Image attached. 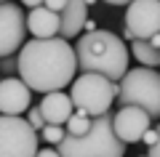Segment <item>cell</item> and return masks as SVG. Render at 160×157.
I'll return each mask as SVG.
<instances>
[{"mask_svg":"<svg viewBox=\"0 0 160 157\" xmlns=\"http://www.w3.org/2000/svg\"><path fill=\"white\" fill-rule=\"evenodd\" d=\"M19 77L38 93H51L72 85L78 75L75 45L64 37H35L19 48Z\"/></svg>","mask_w":160,"mask_h":157,"instance_id":"cell-1","label":"cell"},{"mask_svg":"<svg viewBox=\"0 0 160 157\" xmlns=\"http://www.w3.org/2000/svg\"><path fill=\"white\" fill-rule=\"evenodd\" d=\"M75 56L80 72H99L112 83H118L128 72V48L123 37H118L109 29L83 32L75 43Z\"/></svg>","mask_w":160,"mask_h":157,"instance_id":"cell-2","label":"cell"},{"mask_svg":"<svg viewBox=\"0 0 160 157\" xmlns=\"http://www.w3.org/2000/svg\"><path fill=\"white\" fill-rule=\"evenodd\" d=\"M112 109L93 117L91 130L83 136H64L56 144L62 157H126V141H120L112 128Z\"/></svg>","mask_w":160,"mask_h":157,"instance_id":"cell-3","label":"cell"},{"mask_svg":"<svg viewBox=\"0 0 160 157\" xmlns=\"http://www.w3.org/2000/svg\"><path fill=\"white\" fill-rule=\"evenodd\" d=\"M120 107H142L152 120H160V72L155 67H133L118 80Z\"/></svg>","mask_w":160,"mask_h":157,"instance_id":"cell-4","label":"cell"},{"mask_svg":"<svg viewBox=\"0 0 160 157\" xmlns=\"http://www.w3.org/2000/svg\"><path fill=\"white\" fill-rule=\"evenodd\" d=\"M69 99L75 109H83L91 117H99L112 109V101L118 99V83H112L99 72H80V77H75L69 85Z\"/></svg>","mask_w":160,"mask_h":157,"instance_id":"cell-5","label":"cell"},{"mask_svg":"<svg viewBox=\"0 0 160 157\" xmlns=\"http://www.w3.org/2000/svg\"><path fill=\"white\" fill-rule=\"evenodd\" d=\"M38 130L22 115H0V157H35Z\"/></svg>","mask_w":160,"mask_h":157,"instance_id":"cell-6","label":"cell"},{"mask_svg":"<svg viewBox=\"0 0 160 157\" xmlns=\"http://www.w3.org/2000/svg\"><path fill=\"white\" fill-rule=\"evenodd\" d=\"M27 43V16L13 0L0 3V59L13 56Z\"/></svg>","mask_w":160,"mask_h":157,"instance_id":"cell-7","label":"cell"},{"mask_svg":"<svg viewBox=\"0 0 160 157\" xmlns=\"http://www.w3.org/2000/svg\"><path fill=\"white\" fill-rule=\"evenodd\" d=\"M126 27L139 40L160 32V0H131L126 6Z\"/></svg>","mask_w":160,"mask_h":157,"instance_id":"cell-8","label":"cell"},{"mask_svg":"<svg viewBox=\"0 0 160 157\" xmlns=\"http://www.w3.org/2000/svg\"><path fill=\"white\" fill-rule=\"evenodd\" d=\"M112 128H115V133H118L120 141L136 144V141H142L144 130L152 128V117L142 107H120L112 115Z\"/></svg>","mask_w":160,"mask_h":157,"instance_id":"cell-9","label":"cell"},{"mask_svg":"<svg viewBox=\"0 0 160 157\" xmlns=\"http://www.w3.org/2000/svg\"><path fill=\"white\" fill-rule=\"evenodd\" d=\"M32 107V88L22 77L0 80V115H24Z\"/></svg>","mask_w":160,"mask_h":157,"instance_id":"cell-10","label":"cell"},{"mask_svg":"<svg viewBox=\"0 0 160 157\" xmlns=\"http://www.w3.org/2000/svg\"><path fill=\"white\" fill-rule=\"evenodd\" d=\"M40 112L46 117V123L51 125H64L69 120V115L75 112V104L67 93L62 91H51V93H43V101H40Z\"/></svg>","mask_w":160,"mask_h":157,"instance_id":"cell-11","label":"cell"},{"mask_svg":"<svg viewBox=\"0 0 160 157\" xmlns=\"http://www.w3.org/2000/svg\"><path fill=\"white\" fill-rule=\"evenodd\" d=\"M88 19V6L86 0H67L62 8V24H59V37L72 40L83 32V24Z\"/></svg>","mask_w":160,"mask_h":157,"instance_id":"cell-12","label":"cell"},{"mask_svg":"<svg viewBox=\"0 0 160 157\" xmlns=\"http://www.w3.org/2000/svg\"><path fill=\"white\" fill-rule=\"evenodd\" d=\"M59 24H62V13L51 11L46 6H38V8H29V16H27V32H32L35 37H56L59 35Z\"/></svg>","mask_w":160,"mask_h":157,"instance_id":"cell-13","label":"cell"},{"mask_svg":"<svg viewBox=\"0 0 160 157\" xmlns=\"http://www.w3.org/2000/svg\"><path fill=\"white\" fill-rule=\"evenodd\" d=\"M131 53L136 56L139 64H144V67H160V48H155V45H149V40H133L131 43Z\"/></svg>","mask_w":160,"mask_h":157,"instance_id":"cell-14","label":"cell"},{"mask_svg":"<svg viewBox=\"0 0 160 157\" xmlns=\"http://www.w3.org/2000/svg\"><path fill=\"white\" fill-rule=\"evenodd\" d=\"M91 123H93V117H91L88 112L75 109V112L69 115V120L64 123V130H67L69 136H83V133H88V130H91Z\"/></svg>","mask_w":160,"mask_h":157,"instance_id":"cell-15","label":"cell"},{"mask_svg":"<svg viewBox=\"0 0 160 157\" xmlns=\"http://www.w3.org/2000/svg\"><path fill=\"white\" fill-rule=\"evenodd\" d=\"M64 136H67V130H64V125H51V123H48L46 128L40 130V139L46 141V144H53V146H56L59 141L64 139Z\"/></svg>","mask_w":160,"mask_h":157,"instance_id":"cell-16","label":"cell"},{"mask_svg":"<svg viewBox=\"0 0 160 157\" xmlns=\"http://www.w3.org/2000/svg\"><path fill=\"white\" fill-rule=\"evenodd\" d=\"M27 120H29V125H32L35 130H43L46 128V117H43V112H40V107H29L27 109Z\"/></svg>","mask_w":160,"mask_h":157,"instance_id":"cell-17","label":"cell"},{"mask_svg":"<svg viewBox=\"0 0 160 157\" xmlns=\"http://www.w3.org/2000/svg\"><path fill=\"white\" fill-rule=\"evenodd\" d=\"M16 72H19V59H13V56H3V61H0V75L13 77Z\"/></svg>","mask_w":160,"mask_h":157,"instance_id":"cell-18","label":"cell"},{"mask_svg":"<svg viewBox=\"0 0 160 157\" xmlns=\"http://www.w3.org/2000/svg\"><path fill=\"white\" fill-rule=\"evenodd\" d=\"M142 141L147 144V149H149V146L158 141V128H147V130H144V136H142Z\"/></svg>","mask_w":160,"mask_h":157,"instance_id":"cell-19","label":"cell"},{"mask_svg":"<svg viewBox=\"0 0 160 157\" xmlns=\"http://www.w3.org/2000/svg\"><path fill=\"white\" fill-rule=\"evenodd\" d=\"M64 3H67V0H43V6H46V8H51V11H56V13H62Z\"/></svg>","mask_w":160,"mask_h":157,"instance_id":"cell-20","label":"cell"},{"mask_svg":"<svg viewBox=\"0 0 160 157\" xmlns=\"http://www.w3.org/2000/svg\"><path fill=\"white\" fill-rule=\"evenodd\" d=\"M147 157H160V125H158V141L147 149Z\"/></svg>","mask_w":160,"mask_h":157,"instance_id":"cell-21","label":"cell"},{"mask_svg":"<svg viewBox=\"0 0 160 157\" xmlns=\"http://www.w3.org/2000/svg\"><path fill=\"white\" fill-rule=\"evenodd\" d=\"M35 157H62V155H59V149H53V146H46V149H38Z\"/></svg>","mask_w":160,"mask_h":157,"instance_id":"cell-22","label":"cell"},{"mask_svg":"<svg viewBox=\"0 0 160 157\" xmlns=\"http://www.w3.org/2000/svg\"><path fill=\"white\" fill-rule=\"evenodd\" d=\"M96 22H93V19H86V24H83V32H96Z\"/></svg>","mask_w":160,"mask_h":157,"instance_id":"cell-23","label":"cell"},{"mask_svg":"<svg viewBox=\"0 0 160 157\" xmlns=\"http://www.w3.org/2000/svg\"><path fill=\"white\" fill-rule=\"evenodd\" d=\"M123 40H128V43H133V40H136V35H133V32H131L128 27H123Z\"/></svg>","mask_w":160,"mask_h":157,"instance_id":"cell-24","label":"cell"},{"mask_svg":"<svg viewBox=\"0 0 160 157\" xmlns=\"http://www.w3.org/2000/svg\"><path fill=\"white\" fill-rule=\"evenodd\" d=\"M27 8H38V6H43V0H22Z\"/></svg>","mask_w":160,"mask_h":157,"instance_id":"cell-25","label":"cell"},{"mask_svg":"<svg viewBox=\"0 0 160 157\" xmlns=\"http://www.w3.org/2000/svg\"><path fill=\"white\" fill-rule=\"evenodd\" d=\"M104 3H107V6H128L131 0H104Z\"/></svg>","mask_w":160,"mask_h":157,"instance_id":"cell-26","label":"cell"},{"mask_svg":"<svg viewBox=\"0 0 160 157\" xmlns=\"http://www.w3.org/2000/svg\"><path fill=\"white\" fill-rule=\"evenodd\" d=\"M149 45H155V48H160V32H158V35H152V37H149Z\"/></svg>","mask_w":160,"mask_h":157,"instance_id":"cell-27","label":"cell"},{"mask_svg":"<svg viewBox=\"0 0 160 157\" xmlns=\"http://www.w3.org/2000/svg\"><path fill=\"white\" fill-rule=\"evenodd\" d=\"M93 3H99V0H86V6H93Z\"/></svg>","mask_w":160,"mask_h":157,"instance_id":"cell-28","label":"cell"},{"mask_svg":"<svg viewBox=\"0 0 160 157\" xmlns=\"http://www.w3.org/2000/svg\"><path fill=\"white\" fill-rule=\"evenodd\" d=\"M0 3H6V0H0Z\"/></svg>","mask_w":160,"mask_h":157,"instance_id":"cell-29","label":"cell"},{"mask_svg":"<svg viewBox=\"0 0 160 157\" xmlns=\"http://www.w3.org/2000/svg\"><path fill=\"white\" fill-rule=\"evenodd\" d=\"M144 157H147V155H144Z\"/></svg>","mask_w":160,"mask_h":157,"instance_id":"cell-30","label":"cell"}]
</instances>
